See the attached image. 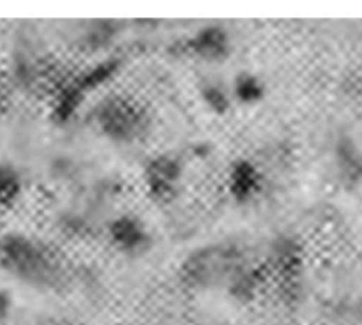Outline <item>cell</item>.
Listing matches in <instances>:
<instances>
[{
  "label": "cell",
  "instance_id": "obj_15",
  "mask_svg": "<svg viewBox=\"0 0 362 325\" xmlns=\"http://www.w3.org/2000/svg\"><path fill=\"white\" fill-rule=\"evenodd\" d=\"M41 71H39V60L27 49H14L9 67V80L13 85L21 90H30L37 85Z\"/></svg>",
  "mask_w": 362,
  "mask_h": 325
},
{
  "label": "cell",
  "instance_id": "obj_10",
  "mask_svg": "<svg viewBox=\"0 0 362 325\" xmlns=\"http://www.w3.org/2000/svg\"><path fill=\"white\" fill-rule=\"evenodd\" d=\"M265 283V272L264 268L257 267V265H243L235 274L230 278L226 283V290H228L230 297L243 304H250L257 299L258 293L262 292Z\"/></svg>",
  "mask_w": 362,
  "mask_h": 325
},
{
  "label": "cell",
  "instance_id": "obj_3",
  "mask_svg": "<svg viewBox=\"0 0 362 325\" xmlns=\"http://www.w3.org/2000/svg\"><path fill=\"white\" fill-rule=\"evenodd\" d=\"M99 133L115 143H131L147 131L148 119L138 102L122 95L101 99L92 112Z\"/></svg>",
  "mask_w": 362,
  "mask_h": 325
},
{
  "label": "cell",
  "instance_id": "obj_17",
  "mask_svg": "<svg viewBox=\"0 0 362 325\" xmlns=\"http://www.w3.org/2000/svg\"><path fill=\"white\" fill-rule=\"evenodd\" d=\"M198 94H200L205 108L214 113V115H226L233 106L230 87L218 80H205L198 87Z\"/></svg>",
  "mask_w": 362,
  "mask_h": 325
},
{
  "label": "cell",
  "instance_id": "obj_11",
  "mask_svg": "<svg viewBox=\"0 0 362 325\" xmlns=\"http://www.w3.org/2000/svg\"><path fill=\"white\" fill-rule=\"evenodd\" d=\"M120 69H122V60L119 57H108V59L92 64L90 67H87L73 78L78 87L81 88V92L88 98L92 92L106 87L120 73Z\"/></svg>",
  "mask_w": 362,
  "mask_h": 325
},
{
  "label": "cell",
  "instance_id": "obj_14",
  "mask_svg": "<svg viewBox=\"0 0 362 325\" xmlns=\"http://www.w3.org/2000/svg\"><path fill=\"white\" fill-rule=\"evenodd\" d=\"M122 32V25L115 20H94L81 27L78 41L87 52H103L115 42Z\"/></svg>",
  "mask_w": 362,
  "mask_h": 325
},
{
  "label": "cell",
  "instance_id": "obj_1",
  "mask_svg": "<svg viewBox=\"0 0 362 325\" xmlns=\"http://www.w3.org/2000/svg\"><path fill=\"white\" fill-rule=\"evenodd\" d=\"M0 268L34 288H52L62 278L60 261L52 247L18 232L0 237Z\"/></svg>",
  "mask_w": 362,
  "mask_h": 325
},
{
  "label": "cell",
  "instance_id": "obj_16",
  "mask_svg": "<svg viewBox=\"0 0 362 325\" xmlns=\"http://www.w3.org/2000/svg\"><path fill=\"white\" fill-rule=\"evenodd\" d=\"M25 191L23 173L14 162L0 161V208H11Z\"/></svg>",
  "mask_w": 362,
  "mask_h": 325
},
{
  "label": "cell",
  "instance_id": "obj_2",
  "mask_svg": "<svg viewBox=\"0 0 362 325\" xmlns=\"http://www.w3.org/2000/svg\"><path fill=\"white\" fill-rule=\"evenodd\" d=\"M247 260L243 251L230 244H207L191 251L182 260L179 276L182 283L194 290H209L214 286H226L233 274Z\"/></svg>",
  "mask_w": 362,
  "mask_h": 325
},
{
  "label": "cell",
  "instance_id": "obj_7",
  "mask_svg": "<svg viewBox=\"0 0 362 325\" xmlns=\"http://www.w3.org/2000/svg\"><path fill=\"white\" fill-rule=\"evenodd\" d=\"M232 46L228 28L219 23L202 25L186 39V52L205 64H223L228 60Z\"/></svg>",
  "mask_w": 362,
  "mask_h": 325
},
{
  "label": "cell",
  "instance_id": "obj_4",
  "mask_svg": "<svg viewBox=\"0 0 362 325\" xmlns=\"http://www.w3.org/2000/svg\"><path fill=\"white\" fill-rule=\"evenodd\" d=\"M186 165L182 159L172 152L156 154L144 165V187L147 196L156 203H172L179 196L182 186Z\"/></svg>",
  "mask_w": 362,
  "mask_h": 325
},
{
  "label": "cell",
  "instance_id": "obj_18",
  "mask_svg": "<svg viewBox=\"0 0 362 325\" xmlns=\"http://www.w3.org/2000/svg\"><path fill=\"white\" fill-rule=\"evenodd\" d=\"M11 311H13V297L7 290L0 288V325L6 324L7 318L11 317Z\"/></svg>",
  "mask_w": 362,
  "mask_h": 325
},
{
  "label": "cell",
  "instance_id": "obj_13",
  "mask_svg": "<svg viewBox=\"0 0 362 325\" xmlns=\"http://www.w3.org/2000/svg\"><path fill=\"white\" fill-rule=\"evenodd\" d=\"M230 87L233 105L240 106H257L267 95V85L260 74L253 71H240L233 76Z\"/></svg>",
  "mask_w": 362,
  "mask_h": 325
},
{
  "label": "cell",
  "instance_id": "obj_5",
  "mask_svg": "<svg viewBox=\"0 0 362 325\" xmlns=\"http://www.w3.org/2000/svg\"><path fill=\"white\" fill-rule=\"evenodd\" d=\"M106 235L115 251L124 256H141L152 246V233L144 219L131 212L115 215L106 225Z\"/></svg>",
  "mask_w": 362,
  "mask_h": 325
},
{
  "label": "cell",
  "instance_id": "obj_9",
  "mask_svg": "<svg viewBox=\"0 0 362 325\" xmlns=\"http://www.w3.org/2000/svg\"><path fill=\"white\" fill-rule=\"evenodd\" d=\"M336 173L349 189L362 184V150L350 136H339L332 150Z\"/></svg>",
  "mask_w": 362,
  "mask_h": 325
},
{
  "label": "cell",
  "instance_id": "obj_8",
  "mask_svg": "<svg viewBox=\"0 0 362 325\" xmlns=\"http://www.w3.org/2000/svg\"><path fill=\"white\" fill-rule=\"evenodd\" d=\"M265 187V173L247 158L235 159L226 173V189L237 205L253 203Z\"/></svg>",
  "mask_w": 362,
  "mask_h": 325
},
{
  "label": "cell",
  "instance_id": "obj_6",
  "mask_svg": "<svg viewBox=\"0 0 362 325\" xmlns=\"http://www.w3.org/2000/svg\"><path fill=\"white\" fill-rule=\"evenodd\" d=\"M269 267L288 290H297L304 271V249L292 235H278L269 246Z\"/></svg>",
  "mask_w": 362,
  "mask_h": 325
},
{
  "label": "cell",
  "instance_id": "obj_12",
  "mask_svg": "<svg viewBox=\"0 0 362 325\" xmlns=\"http://www.w3.org/2000/svg\"><path fill=\"white\" fill-rule=\"evenodd\" d=\"M87 95L81 92L74 78L64 81L55 90L52 102V119L57 124H67L76 117L80 112V106L83 105Z\"/></svg>",
  "mask_w": 362,
  "mask_h": 325
}]
</instances>
